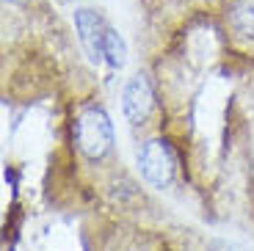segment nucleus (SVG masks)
Listing matches in <instances>:
<instances>
[{"label": "nucleus", "instance_id": "1", "mask_svg": "<svg viewBox=\"0 0 254 251\" xmlns=\"http://www.w3.org/2000/svg\"><path fill=\"white\" fill-rule=\"evenodd\" d=\"M75 144L89 160H100L111 152L114 127L102 108H86L75 119Z\"/></svg>", "mask_w": 254, "mask_h": 251}, {"label": "nucleus", "instance_id": "2", "mask_svg": "<svg viewBox=\"0 0 254 251\" xmlns=\"http://www.w3.org/2000/svg\"><path fill=\"white\" fill-rule=\"evenodd\" d=\"M138 169L149 185L155 188H166L172 185L174 174H177V155L169 146V141L163 138H152L146 141L138 152Z\"/></svg>", "mask_w": 254, "mask_h": 251}, {"label": "nucleus", "instance_id": "3", "mask_svg": "<svg viewBox=\"0 0 254 251\" xmlns=\"http://www.w3.org/2000/svg\"><path fill=\"white\" fill-rule=\"evenodd\" d=\"M122 108H125V116L130 125H144L149 119V113L155 108V91L152 83L146 75H135L133 80L125 86V94H122Z\"/></svg>", "mask_w": 254, "mask_h": 251}, {"label": "nucleus", "instance_id": "4", "mask_svg": "<svg viewBox=\"0 0 254 251\" xmlns=\"http://www.w3.org/2000/svg\"><path fill=\"white\" fill-rule=\"evenodd\" d=\"M75 28H77V36H80V44H83V50H86V56L94 63L102 61L105 58L102 44H105V31H108V25L102 22V17L97 11H91V8H80V11H75Z\"/></svg>", "mask_w": 254, "mask_h": 251}, {"label": "nucleus", "instance_id": "5", "mask_svg": "<svg viewBox=\"0 0 254 251\" xmlns=\"http://www.w3.org/2000/svg\"><path fill=\"white\" fill-rule=\"evenodd\" d=\"M229 25L235 28L243 39H254V0H232Z\"/></svg>", "mask_w": 254, "mask_h": 251}, {"label": "nucleus", "instance_id": "6", "mask_svg": "<svg viewBox=\"0 0 254 251\" xmlns=\"http://www.w3.org/2000/svg\"><path fill=\"white\" fill-rule=\"evenodd\" d=\"M102 53H105V61L111 63V66H125V61H127V44H125V39L119 36V33L114 31V28H108L105 31V44H102Z\"/></svg>", "mask_w": 254, "mask_h": 251}, {"label": "nucleus", "instance_id": "7", "mask_svg": "<svg viewBox=\"0 0 254 251\" xmlns=\"http://www.w3.org/2000/svg\"><path fill=\"white\" fill-rule=\"evenodd\" d=\"M6 3H25V0H6Z\"/></svg>", "mask_w": 254, "mask_h": 251}]
</instances>
